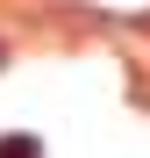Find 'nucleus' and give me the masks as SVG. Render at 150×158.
<instances>
[{
    "label": "nucleus",
    "instance_id": "f257e3e1",
    "mask_svg": "<svg viewBox=\"0 0 150 158\" xmlns=\"http://www.w3.org/2000/svg\"><path fill=\"white\" fill-rule=\"evenodd\" d=\"M0 158H43L36 137H0Z\"/></svg>",
    "mask_w": 150,
    "mask_h": 158
}]
</instances>
